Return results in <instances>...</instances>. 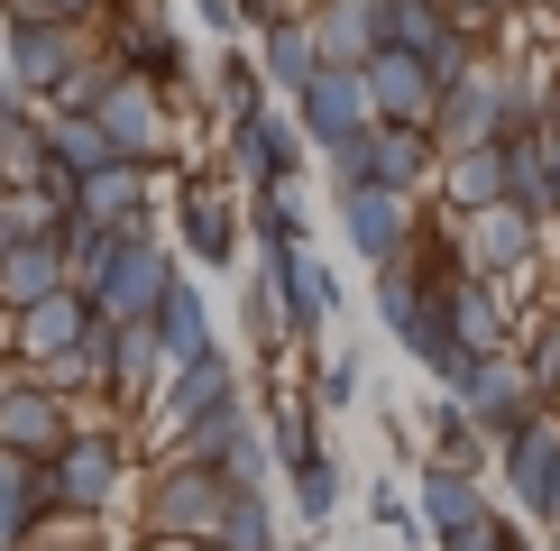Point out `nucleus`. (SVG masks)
I'll return each instance as SVG.
<instances>
[{
    "label": "nucleus",
    "mask_w": 560,
    "mask_h": 551,
    "mask_svg": "<svg viewBox=\"0 0 560 551\" xmlns=\"http://www.w3.org/2000/svg\"><path fill=\"white\" fill-rule=\"evenodd\" d=\"M441 202H451V221H469V212H487V202H505V156H497V148L441 156Z\"/></svg>",
    "instance_id": "nucleus-28"
},
{
    "label": "nucleus",
    "mask_w": 560,
    "mask_h": 551,
    "mask_svg": "<svg viewBox=\"0 0 560 551\" xmlns=\"http://www.w3.org/2000/svg\"><path fill=\"white\" fill-rule=\"evenodd\" d=\"M37 534H46V515H37V469L0 450V551H28Z\"/></svg>",
    "instance_id": "nucleus-31"
},
{
    "label": "nucleus",
    "mask_w": 560,
    "mask_h": 551,
    "mask_svg": "<svg viewBox=\"0 0 560 551\" xmlns=\"http://www.w3.org/2000/svg\"><path fill=\"white\" fill-rule=\"evenodd\" d=\"M359 92H368V120H377V129H423L432 102H441L432 74L413 56H395V46H377V56L359 65Z\"/></svg>",
    "instance_id": "nucleus-16"
},
{
    "label": "nucleus",
    "mask_w": 560,
    "mask_h": 551,
    "mask_svg": "<svg viewBox=\"0 0 560 551\" xmlns=\"http://www.w3.org/2000/svg\"><path fill=\"white\" fill-rule=\"evenodd\" d=\"M441 321H451V340H459L469 359H505V340H515L505 294L478 285V276H451V285H441Z\"/></svg>",
    "instance_id": "nucleus-18"
},
{
    "label": "nucleus",
    "mask_w": 560,
    "mask_h": 551,
    "mask_svg": "<svg viewBox=\"0 0 560 551\" xmlns=\"http://www.w3.org/2000/svg\"><path fill=\"white\" fill-rule=\"evenodd\" d=\"M248 230H258L267 258H276V248H303V230H313V221H303L294 184H267V194H248Z\"/></svg>",
    "instance_id": "nucleus-35"
},
{
    "label": "nucleus",
    "mask_w": 560,
    "mask_h": 551,
    "mask_svg": "<svg viewBox=\"0 0 560 551\" xmlns=\"http://www.w3.org/2000/svg\"><path fill=\"white\" fill-rule=\"evenodd\" d=\"M102 65H110V74H129V83H148V92H175L184 74H194V56H184L175 19L156 10V0H129V10H110V46H102Z\"/></svg>",
    "instance_id": "nucleus-3"
},
{
    "label": "nucleus",
    "mask_w": 560,
    "mask_h": 551,
    "mask_svg": "<svg viewBox=\"0 0 560 551\" xmlns=\"http://www.w3.org/2000/svg\"><path fill=\"white\" fill-rule=\"evenodd\" d=\"M74 432H83V423H74V405H56V396L28 377V367H10V377H0V450H10V459L46 469V459L74 442Z\"/></svg>",
    "instance_id": "nucleus-8"
},
{
    "label": "nucleus",
    "mask_w": 560,
    "mask_h": 551,
    "mask_svg": "<svg viewBox=\"0 0 560 551\" xmlns=\"http://www.w3.org/2000/svg\"><path fill=\"white\" fill-rule=\"evenodd\" d=\"M248 331L267 340V350H285V294H276V258H258V276H248Z\"/></svg>",
    "instance_id": "nucleus-39"
},
{
    "label": "nucleus",
    "mask_w": 560,
    "mask_h": 551,
    "mask_svg": "<svg viewBox=\"0 0 560 551\" xmlns=\"http://www.w3.org/2000/svg\"><path fill=\"white\" fill-rule=\"evenodd\" d=\"M166 285H175V248L166 239H120L110 248V267H102V285H92V321H156V304H166Z\"/></svg>",
    "instance_id": "nucleus-4"
},
{
    "label": "nucleus",
    "mask_w": 560,
    "mask_h": 551,
    "mask_svg": "<svg viewBox=\"0 0 560 551\" xmlns=\"http://www.w3.org/2000/svg\"><path fill=\"white\" fill-rule=\"evenodd\" d=\"M303 28H313L322 65H368L377 56V0H322Z\"/></svg>",
    "instance_id": "nucleus-25"
},
{
    "label": "nucleus",
    "mask_w": 560,
    "mask_h": 551,
    "mask_svg": "<svg viewBox=\"0 0 560 551\" xmlns=\"http://www.w3.org/2000/svg\"><path fill=\"white\" fill-rule=\"evenodd\" d=\"M313 413H340V405H359V350H340V359H322V377H313V396H303Z\"/></svg>",
    "instance_id": "nucleus-40"
},
{
    "label": "nucleus",
    "mask_w": 560,
    "mask_h": 551,
    "mask_svg": "<svg viewBox=\"0 0 560 551\" xmlns=\"http://www.w3.org/2000/svg\"><path fill=\"white\" fill-rule=\"evenodd\" d=\"M148 331L166 340V367L202 359V350H221V340H212V304H202V285H194V276H175V285H166V304H156V321H148Z\"/></svg>",
    "instance_id": "nucleus-24"
},
{
    "label": "nucleus",
    "mask_w": 560,
    "mask_h": 551,
    "mask_svg": "<svg viewBox=\"0 0 560 551\" xmlns=\"http://www.w3.org/2000/svg\"><path fill=\"white\" fill-rule=\"evenodd\" d=\"M340 230H349V248H359L368 267H395L413 248V194H377V184H349L340 194Z\"/></svg>",
    "instance_id": "nucleus-15"
},
{
    "label": "nucleus",
    "mask_w": 560,
    "mask_h": 551,
    "mask_svg": "<svg viewBox=\"0 0 560 551\" xmlns=\"http://www.w3.org/2000/svg\"><path fill=\"white\" fill-rule=\"evenodd\" d=\"M110 496H120V432H74L56 459L37 469V515L65 524V515H110Z\"/></svg>",
    "instance_id": "nucleus-1"
},
{
    "label": "nucleus",
    "mask_w": 560,
    "mask_h": 551,
    "mask_svg": "<svg viewBox=\"0 0 560 551\" xmlns=\"http://www.w3.org/2000/svg\"><path fill=\"white\" fill-rule=\"evenodd\" d=\"M28 19H56V28H92V19H110V0H28Z\"/></svg>",
    "instance_id": "nucleus-43"
},
{
    "label": "nucleus",
    "mask_w": 560,
    "mask_h": 551,
    "mask_svg": "<svg viewBox=\"0 0 560 551\" xmlns=\"http://www.w3.org/2000/svg\"><path fill=\"white\" fill-rule=\"evenodd\" d=\"M368 515H377L386 534H423V524H413V496L395 488V478H377V488H368Z\"/></svg>",
    "instance_id": "nucleus-42"
},
{
    "label": "nucleus",
    "mask_w": 560,
    "mask_h": 551,
    "mask_svg": "<svg viewBox=\"0 0 560 551\" xmlns=\"http://www.w3.org/2000/svg\"><path fill=\"white\" fill-rule=\"evenodd\" d=\"M74 65H92V28H56V19H10V46H0V83L19 102H46Z\"/></svg>",
    "instance_id": "nucleus-5"
},
{
    "label": "nucleus",
    "mask_w": 560,
    "mask_h": 551,
    "mask_svg": "<svg viewBox=\"0 0 560 551\" xmlns=\"http://www.w3.org/2000/svg\"><path fill=\"white\" fill-rule=\"evenodd\" d=\"M194 10H202V28H212V37H240V28H248L240 0H194Z\"/></svg>",
    "instance_id": "nucleus-45"
},
{
    "label": "nucleus",
    "mask_w": 560,
    "mask_h": 551,
    "mask_svg": "<svg viewBox=\"0 0 560 551\" xmlns=\"http://www.w3.org/2000/svg\"><path fill=\"white\" fill-rule=\"evenodd\" d=\"M258 432H267V459H276V469H303V459L322 450V413L303 405V396H285V405H276Z\"/></svg>",
    "instance_id": "nucleus-32"
},
{
    "label": "nucleus",
    "mask_w": 560,
    "mask_h": 551,
    "mask_svg": "<svg viewBox=\"0 0 560 551\" xmlns=\"http://www.w3.org/2000/svg\"><path fill=\"white\" fill-rule=\"evenodd\" d=\"M303 129L285 110H258V120H230V175L248 184V194H267V184H294L303 175Z\"/></svg>",
    "instance_id": "nucleus-14"
},
{
    "label": "nucleus",
    "mask_w": 560,
    "mask_h": 551,
    "mask_svg": "<svg viewBox=\"0 0 560 551\" xmlns=\"http://www.w3.org/2000/svg\"><path fill=\"white\" fill-rule=\"evenodd\" d=\"M451 405L469 413L478 423V442H515L524 423H542V413H533V396H524V377H515V359H469L459 367V386H451Z\"/></svg>",
    "instance_id": "nucleus-13"
},
{
    "label": "nucleus",
    "mask_w": 560,
    "mask_h": 551,
    "mask_svg": "<svg viewBox=\"0 0 560 551\" xmlns=\"http://www.w3.org/2000/svg\"><path fill=\"white\" fill-rule=\"evenodd\" d=\"M276 294H285V331H294V340H313L322 321L340 313V276H331V258H322L313 239H303V248H276Z\"/></svg>",
    "instance_id": "nucleus-17"
},
{
    "label": "nucleus",
    "mask_w": 560,
    "mask_h": 551,
    "mask_svg": "<svg viewBox=\"0 0 560 551\" xmlns=\"http://www.w3.org/2000/svg\"><path fill=\"white\" fill-rule=\"evenodd\" d=\"M451 248H459V276H478V285H497V276H515L533 248H542V221H524L515 202H487V212L451 221Z\"/></svg>",
    "instance_id": "nucleus-11"
},
{
    "label": "nucleus",
    "mask_w": 560,
    "mask_h": 551,
    "mask_svg": "<svg viewBox=\"0 0 560 551\" xmlns=\"http://www.w3.org/2000/svg\"><path fill=\"white\" fill-rule=\"evenodd\" d=\"M92 331V304L83 294H46V304H28V313H10V350L28 359V367H46V359H65L74 340Z\"/></svg>",
    "instance_id": "nucleus-20"
},
{
    "label": "nucleus",
    "mask_w": 560,
    "mask_h": 551,
    "mask_svg": "<svg viewBox=\"0 0 560 551\" xmlns=\"http://www.w3.org/2000/svg\"><path fill=\"white\" fill-rule=\"evenodd\" d=\"M46 294H65V258L56 239H28V248H0V321L46 304Z\"/></svg>",
    "instance_id": "nucleus-26"
},
{
    "label": "nucleus",
    "mask_w": 560,
    "mask_h": 551,
    "mask_svg": "<svg viewBox=\"0 0 560 551\" xmlns=\"http://www.w3.org/2000/svg\"><path fill=\"white\" fill-rule=\"evenodd\" d=\"M515 377H524V396H533V413H551L560 423V313L533 331V350L515 359Z\"/></svg>",
    "instance_id": "nucleus-33"
},
{
    "label": "nucleus",
    "mask_w": 560,
    "mask_h": 551,
    "mask_svg": "<svg viewBox=\"0 0 560 551\" xmlns=\"http://www.w3.org/2000/svg\"><path fill=\"white\" fill-rule=\"evenodd\" d=\"M497 478H505V505L533 524H551L560 534V423L542 413V423H524L515 442L497 450Z\"/></svg>",
    "instance_id": "nucleus-10"
},
{
    "label": "nucleus",
    "mask_w": 560,
    "mask_h": 551,
    "mask_svg": "<svg viewBox=\"0 0 560 551\" xmlns=\"http://www.w3.org/2000/svg\"><path fill=\"white\" fill-rule=\"evenodd\" d=\"M46 166L56 175H102V166H120V156H110V138L92 129V120H74V110H46Z\"/></svg>",
    "instance_id": "nucleus-30"
},
{
    "label": "nucleus",
    "mask_w": 560,
    "mask_h": 551,
    "mask_svg": "<svg viewBox=\"0 0 560 551\" xmlns=\"http://www.w3.org/2000/svg\"><path fill=\"white\" fill-rule=\"evenodd\" d=\"M248 65H258L267 92H285V102H294V92L322 74V46H313V28L285 10V19H267V28H258V56H248Z\"/></svg>",
    "instance_id": "nucleus-22"
},
{
    "label": "nucleus",
    "mask_w": 560,
    "mask_h": 551,
    "mask_svg": "<svg viewBox=\"0 0 560 551\" xmlns=\"http://www.w3.org/2000/svg\"><path fill=\"white\" fill-rule=\"evenodd\" d=\"M478 459H487V442H478V423L459 413L451 396L432 405V469H459V478H478Z\"/></svg>",
    "instance_id": "nucleus-34"
},
{
    "label": "nucleus",
    "mask_w": 560,
    "mask_h": 551,
    "mask_svg": "<svg viewBox=\"0 0 560 551\" xmlns=\"http://www.w3.org/2000/svg\"><path fill=\"white\" fill-rule=\"evenodd\" d=\"M285 120L303 129V148H322V156H331V148H349L359 129H377V120H368V92H359V65H322V74L294 92V110H285Z\"/></svg>",
    "instance_id": "nucleus-12"
},
{
    "label": "nucleus",
    "mask_w": 560,
    "mask_h": 551,
    "mask_svg": "<svg viewBox=\"0 0 560 551\" xmlns=\"http://www.w3.org/2000/svg\"><path fill=\"white\" fill-rule=\"evenodd\" d=\"M441 37H451V10L441 0H377V46H395V56H441Z\"/></svg>",
    "instance_id": "nucleus-29"
},
{
    "label": "nucleus",
    "mask_w": 560,
    "mask_h": 551,
    "mask_svg": "<svg viewBox=\"0 0 560 551\" xmlns=\"http://www.w3.org/2000/svg\"><path fill=\"white\" fill-rule=\"evenodd\" d=\"M524 551H533V542H524Z\"/></svg>",
    "instance_id": "nucleus-48"
},
{
    "label": "nucleus",
    "mask_w": 560,
    "mask_h": 551,
    "mask_svg": "<svg viewBox=\"0 0 560 551\" xmlns=\"http://www.w3.org/2000/svg\"><path fill=\"white\" fill-rule=\"evenodd\" d=\"M423 175H432L423 129H359L349 148H331V194H349V184H377V194H423Z\"/></svg>",
    "instance_id": "nucleus-6"
},
{
    "label": "nucleus",
    "mask_w": 560,
    "mask_h": 551,
    "mask_svg": "<svg viewBox=\"0 0 560 551\" xmlns=\"http://www.w3.org/2000/svg\"><path fill=\"white\" fill-rule=\"evenodd\" d=\"M221 515H230V488L212 469H194V459H166V469L148 478V534H156V551H212V534H221Z\"/></svg>",
    "instance_id": "nucleus-2"
},
{
    "label": "nucleus",
    "mask_w": 560,
    "mask_h": 551,
    "mask_svg": "<svg viewBox=\"0 0 560 551\" xmlns=\"http://www.w3.org/2000/svg\"><path fill=\"white\" fill-rule=\"evenodd\" d=\"M221 405H240V367H230L221 350H202V359H184V367H166V386L148 396V413H156V442H184L194 423H212Z\"/></svg>",
    "instance_id": "nucleus-9"
},
{
    "label": "nucleus",
    "mask_w": 560,
    "mask_h": 551,
    "mask_svg": "<svg viewBox=\"0 0 560 551\" xmlns=\"http://www.w3.org/2000/svg\"><path fill=\"white\" fill-rule=\"evenodd\" d=\"M92 129L110 138V156H120V166H156V156L175 148L166 92H148V83H129V74H110V83H102V102H92Z\"/></svg>",
    "instance_id": "nucleus-7"
},
{
    "label": "nucleus",
    "mask_w": 560,
    "mask_h": 551,
    "mask_svg": "<svg viewBox=\"0 0 560 551\" xmlns=\"http://www.w3.org/2000/svg\"><path fill=\"white\" fill-rule=\"evenodd\" d=\"M175 230H184V258L194 267H240V212H230V194L184 184L175 194Z\"/></svg>",
    "instance_id": "nucleus-19"
},
{
    "label": "nucleus",
    "mask_w": 560,
    "mask_h": 551,
    "mask_svg": "<svg viewBox=\"0 0 560 551\" xmlns=\"http://www.w3.org/2000/svg\"><path fill=\"white\" fill-rule=\"evenodd\" d=\"M212 551H276V515H267V496H230V515H221Z\"/></svg>",
    "instance_id": "nucleus-38"
},
{
    "label": "nucleus",
    "mask_w": 560,
    "mask_h": 551,
    "mask_svg": "<svg viewBox=\"0 0 560 551\" xmlns=\"http://www.w3.org/2000/svg\"><path fill=\"white\" fill-rule=\"evenodd\" d=\"M285 488H294V515L313 524V534L340 515V469H331V450H313L303 469H285Z\"/></svg>",
    "instance_id": "nucleus-36"
},
{
    "label": "nucleus",
    "mask_w": 560,
    "mask_h": 551,
    "mask_svg": "<svg viewBox=\"0 0 560 551\" xmlns=\"http://www.w3.org/2000/svg\"><path fill=\"white\" fill-rule=\"evenodd\" d=\"M37 175H46V110L0 83V184H37Z\"/></svg>",
    "instance_id": "nucleus-27"
},
{
    "label": "nucleus",
    "mask_w": 560,
    "mask_h": 551,
    "mask_svg": "<svg viewBox=\"0 0 560 551\" xmlns=\"http://www.w3.org/2000/svg\"><path fill=\"white\" fill-rule=\"evenodd\" d=\"M478 515H487V488H478V478L432 469V459H423V478H413V524H423L432 542H451V534H469Z\"/></svg>",
    "instance_id": "nucleus-21"
},
{
    "label": "nucleus",
    "mask_w": 560,
    "mask_h": 551,
    "mask_svg": "<svg viewBox=\"0 0 560 551\" xmlns=\"http://www.w3.org/2000/svg\"><path fill=\"white\" fill-rule=\"evenodd\" d=\"M102 386L120 405H148L156 386H166V340H156L148 321H120V331H110V377Z\"/></svg>",
    "instance_id": "nucleus-23"
},
{
    "label": "nucleus",
    "mask_w": 560,
    "mask_h": 551,
    "mask_svg": "<svg viewBox=\"0 0 560 551\" xmlns=\"http://www.w3.org/2000/svg\"><path fill=\"white\" fill-rule=\"evenodd\" d=\"M212 102L230 110V120H258L267 110V83H258V65H248V46H230V56L212 65Z\"/></svg>",
    "instance_id": "nucleus-37"
},
{
    "label": "nucleus",
    "mask_w": 560,
    "mask_h": 551,
    "mask_svg": "<svg viewBox=\"0 0 560 551\" xmlns=\"http://www.w3.org/2000/svg\"><path fill=\"white\" fill-rule=\"evenodd\" d=\"M441 10H451V28H487V19H505V10H515V0H441Z\"/></svg>",
    "instance_id": "nucleus-44"
},
{
    "label": "nucleus",
    "mask_w": 560,
    "mask_h": 551,
    "mask_svg": "<svg viewBox=\"0 0 560 551\" xmlns=\"http://www.w3.org/2000/svg\"><path fill=\"white\" fill-rule=\"evenodd\" d=\"M441 551H524V534H515V524L497 515V505H487V515L469 524V534H451V542H441Z\"/></svg>",
    "instance_id": "nucleus-41"
},
{
    "label": "nucleus",
    "mask_w": 560,
    "mask_h": 551,
    "mask_svg": "<svg viewBox=\"0 0 560 551\" xmlns=\"http://www.w3.org/2000/svg\"><path fill=\"white\" fill-rule=\"evenodd\" d=\"M0 377H10V321H0Z\"/></svg>",
    "instance_id": "nucleus-47"
},
{
    "label": "nucleus",
    "mask_w": 560,
    "mask_h": 551,
    "mask_svg": "<svg viewBox=\"0 0 560 551\" xmlns=\"http://www.w3.org/2000/svg\"><path fill=\"white\" fill-rule=\"evenodd\" d=\"M551 221H560V120H551Z\"/></svg>",
    "instance_id": "nucleus-46"
}]
</instances>
